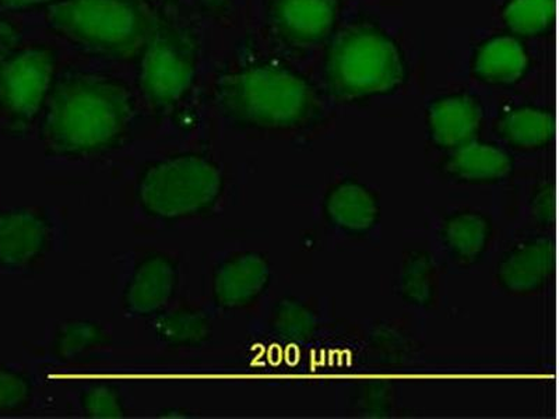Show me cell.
<instances>
[{"label": "cell", "mask_w": 559, "mask_h": 419, "mask_svg": "<svg viewBox=\"0 0 559 419\" xmlns=\"http://www.w3.org/2000/svg\"><path fill=\"white\" fill-rule=\"evenodd\" d=\"M10 48L4 47V41L2 37H0V63H2V59L4 55L9 51Z\"/></svg>", "instance_id": "f1b7e54d"}, {"label": "cell", "mask_w": 559, "mask_h": 419, "mask_svg": "<svg viewBox=\"0 0 559 419\" xmlns=\"http://www.w3.org/2000/svg\"><path fill=\"white\" fill-rule=\"evenodd\" d=\"M341 0H266L264 23L280 44L294 51L326 45L341 22Z\"/></svg>", "instance_id": "ba28073f"}, {"label": "cell", "mask_w": 559, "mask_h": 419, "mask_svg": "<svg viewBox=\"0 0 559 419\" xmlns=\"http://www.w3.org/2000/svg\"><path fill=\"white\" fill-rule=\"evenodd\" d=\"M80 408L90 418H122L127 414L121 393L108 384L90 386L80 394Z\"/></svg>", "instance_id": "cb8c5ba5"}, {"label": "cell", "mask_w": 559, "mask_h": 419, "mask_svg": "<svg viewBox=\"0 0 559 419\" xmlns=\"http://www.w3.org/2000/svg\"><path fill=\"white\" fill-rule=\"evenodd\" d=\"M552 272V242L548 238H531L502 253L497 263L496 282L511 296H534L547 287Z\"/></svg>", "instance_id": "9a60e30c"}, {"label": "cell", "mask_w": 559, "mask_h": 419, "mask_svg": "<svg viewBox=\"0 0 559 419\" xmlns=\"http://www.w3.org/2000/svg\"><path fill=\"white\" fill-rule=\"evenodd\" d=\"M136 115V98L123 80L78 72L55 82L41 113L45 147L59 157H90L117 146Z\"/></svg>", "instance_id": "7a4b0ae2"}, {"label": "cell", "mask_w": 559, "mask_h": 419, "mask_svg": "<svg viewBox=\"0 0 559 419\" xmlns=\"http://www.w3.org/2000/svg\"><path fill=\"white\" fill-rule=\"evenodd\" d=\"M321 69L324 92L343 104L394 96L411 76L402 44L372 20H356L337 29L326 44Z\"/></svg>", "instance_id": "3957f363"}, {"label": "cell", "mask_w": 559, "mask_h": 419, "mask_svg": "<svg viewBox=\"0 0 559 419\" xmlns=\"http://www.w3.org/2000/svg\"><path fill=\"white\" fill-rule=\"evenodd\" d=\"M138 62L140 93L158 111H169L192 93L201 57L192 34L178 24L158 19Z\"/></svg>", "instance_id": "8992f818"}, {"label": "cell", "mask_w": 559, "mask_h": 419, "mask_svg": "<svg viewBox=\"0 0 559 419\" xmlns=\"http://www.w3.org/2000/svg\"><path fill=\"white\" fill-rule=\"evenodd\" d=\"M223 191L224 175L217 163L201 154H178L144 169L138 201L150 217L181 222L209 212Z\"/></svg>", "instance_id": "5b68a950"}, {"label": "cell", "mask_w": 559, "mask_h": 419, "mask_svg": "<svg viewBox=\"0 0 559 419\" xmlns=\"http://www.w3.org/2000/svg\"><path fill=\"white\" fill-rule=\"evenodd\" d=\"M197 2L204 12L213 14V16H222V14L227 13L231 0H197Z\"/></svg>", "instance_id": "83f0119b"}, {"label": "cell", "mask_w": 559, "mask_h": 419, "mask_svg": "<svg viewBox=\"0 0 559 419\" xmlns=\"http://www.w3.org/2000/svg\"><path fill=\"white\" fill-rule=\"evenodd\" d=\"M515 169L512 153L501 143L480 137L447 152L441 171L449 181L461 184H497Z\"/></svg>", "instance_id": "2e32d148"}, {"label": "cell", "mask_w": 559, "mask_h": 419, "mask_svg": "<svg viewBox=\"0 0 559 419\" xmlns=\"http://www.w3.org/2000/svg\"><path fill=\"white\" fill-rule=\"evenodd\" d=\"M55 0H0V10L3 12H33L37 9L51 7Z\"/></svg>", "instance_id": "4316f807"}, {"label": "cell", "mask_w": 559, "mask_h": 419, "mask_svg": "<svg viewBox=\"0 0 559 419\" xmlns=\"http://www.w3.org/2000/svg\"><path fill=\"white\" fill-rule=\"evenodd\" d=\"M107 342V333L98 323L76 321L63 324L52 338V354L63 362L90 356Z\"/></svg>", "instance_id": "7402d4cb"}, {"label": "cell", "mask_w": 559, "mask_h": 419, "mask_svg": "<svg viewBox=\"0 0 559 419\" xmlns=\"http://www.w3.org/2000/svg\"><path fill=\"white\" fill-rule=\"evenodd\" d=\"M45 22L84 51L128 62L142 53L158 17L143 0H55Z\"/></svg>", "instance_id": "277c9868"}, {"label": "cell", "mask_w": 559, "mask_h": 419, "mask_svg": "<svg viewBox=\"0 0 559 419\" xmlns=\"http://www.w3.org/2000/svg\"><path fill=\"white\" fill-rule=\"evenodd\" d=\"M554 213L552 191L548 187L538 189L532 199V214L538 222L550 223Z\"/></svg>", "instance_id": "484cf974"}, {"label": "cell", "mask_w": 559, "mask_h": 419, "mask_svg": "<svg viewBox=\"0 0 559 419\" xmlns=\"http://www.w3.org/2000/svg\"><path fill=\"white\" fill-rule=\"evenodd\" d=\"M533 68L524 39L511 33L489 35L473 49L468 73L481 86L509 88L521 84Z\"/></svg>", "instance_id": "4fadbf2b"}, {"label": "cell", "mask_w": 559, "mask_h": 419, "mask_svg": "<svg viewBox=\"0 0 559 419\" xmlns=\"http://www.w3.org/2000/svg\"><path fill=\"white\" fill-rule=\"evenodd\" d=\"M154 336L173 348L201 347L212 337L213 324L202 309L179 307L158 313L153 324Z\"/></svg>", "instance_id": "d6986e66"}, {"label": "cell", "mask_w": 559, "mask_h": 419, "mask_svg": "<svg viewBox=\"0 0 559 419\" xmlns=\"http://www.w3.org/2000/svg\"><path fill=\"white\" fill-rule=\"evenodd\" d=\"M480 98L467 92H451L432 98L426 108L428 140L433 147L451 152L480 137L484 124Z\"/></svg>", "instance_id": "7c38bea8"}, {"label": "cell", "mask_w": 559, "mask_h": 419, "mask_svg": "<svg viewBox=\"0 0 559 419\" xmlns=\"http://www.w3.org/2000/svg\"><path fill=\"white\" fill-rule=\"evenodd\" d=\"M213 93L219 113L245 131L294 132L323 111L322 88L292 63L267 55L224 70Z\"/></svg>", "instance_id": "6da1fadb"}, {"label": "cell", "mask_w": 559, "mask_h": 419, "mask_svg": "<svg viewBox=\"0 0 559 419\" xmlns=\"http://www.w3.org/2000/svg\"><path fill=\"white\" fill-rule=\"evenodd\" d=\"M493 132L509 152L538 153L551 146L556 119L550 109L542 105H511L498 113Z\"/></svg>", "instance_id": "ac0fdd59"}, {"label": "cell", "mask_w": 559, "mask_h": 419, "mask_svg": "<svg viewBox=\"0 0 559 419\" xmlns=\"http://www.w3.org/2000/svg\"><path fill=\"white\" fill-rule=\"evenodd\" d=\"M179 271L173 258L150 253L134 264L124 282L123 311L134 318H152L166 311L178 291Z\"/></svg>", "instance_id": "8fae6325"}, {"label": "cell", "mask_w": 559, "mask_h": 419, "mask_svg": "<svg viewBox=\"0 0 559 419\" xmlns=\"http://www.w3.org/2000/svg\"><path fill=\"white\" fill-rule=\"evenodd\" d=\"M51 242V222L44 213L26 207L0 210V271H26Z\"/></svg>", "instance_id": "30bf717a"}, {"label": "cell", "mask_w": 559, "mask_h": 419, "mask_svg": "<svg viewBox=\"0 0 559 419\" xmlns=\"http://www.w3.org/2000/svg\"><path fill=\"white\" fill-rule=\"evenodd\" d=\"M499 17L507 32L519 38L546 37L556 23V0H506Z\"/></svg>", "instance_id": "ffe728a7"}, {"label": "cell", "mask_w": 559, "mask_h": 419, "mask_svg": "<svg viewBox=\"0 0 559 419\" xmlns=\"http://www.w3.org/2000/svg\"><path fill=\"white\" fill-rule=\"evenodd\" d=\"M438 272L436 262L426 251L416 249L404 256L399 276V292L407 303L428 308L436 301Z\"/></svg>", "instance_id": "44dd1931"}, {"label": "cell", "mask_w": 559, "mask_h": 419, "mask_svg": "<svg viewBox=\"0 0 559 419\" xmlns=\"http://www.w3.org/2000/svg\"><path fill=\"white\" fill-rule=\"evenodd\" d=\"M271 326L278 337L297 340L308 332L309 313L302 307L286 303L273 313Z\"/></svg>", "instance_id": "d4e9b609"}, {"label": "cell", "mask_w": 559, "mask_h": 419, "mask_svg": "<svg viewBox=\"0 0 559 419\" xmlns=\"http://www.w3.org/2000/svg\"><path fill=\"white\" fill-rule=\"evenodd\" d=\"M272 267L264 254L242 251L229 254L214 267L212 298L223 311L253 306L271 286Z\"/></svg>", "instance_id": "9c48e42d"}, {"label": "cell", "mask_w": 559, "mask_h": 419, "mask_svg": "<svg viewBox=\"0 0 559 419\" xmlns=\"http://www.w3.org/2000/svg\"><path fill=\"white\" fill-rule=\"evenodd\" d=\"M58 57L44 44L10 48L0 63V117L12 128L37 121L57 79Z\"/></svg>", "instance_id": "52a82bcc"}, {"label": "cell", "mask_w": 559, "mask_h": 419, "mask_svg": "<svg viewBox=\"0 0 559 419\" xmlns=\"http://www.w3.org/2000/svg\"><path fill=\"white\" fill-rule=\"evenodd\" d=\"M438 237L449 261L459 267H472L483 261L491 247L492 219L480 210H454L443 217Z\"/></svg>", "instance_id": "e0dca14e"}, {"label": "cell", "mask_w": 559, "mask_h": 419, "mask_svg": "<svg viewBox=\"0 0 559 419\" xmlns=\"http://www.w3.org/2000/svg\"><path fill=\"white\" fill-rule=\"evenodd\" d=\"M33 383L17 368L0 366V414L23 411L32 402Z\"/></svg>", "instance_id": "603a6c76"}, {"label": "cell", "mask_w": 559, "mask_h": 419, "mask_svg": "<svg viewBox=\"0 0 559 419\" xmlns=\"http://www.w3.org/2000/svg\"><path fill=\"white\" fill-rule=\"evenodd\" d=\"M323 217L332 228L347 237H366L381 219V203L376 192L358 179L343 178L331 184L322 201Z\"/></svg>", "instance_id": "5bb4252c"}]
</instances>
